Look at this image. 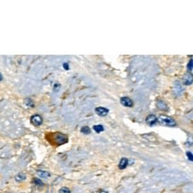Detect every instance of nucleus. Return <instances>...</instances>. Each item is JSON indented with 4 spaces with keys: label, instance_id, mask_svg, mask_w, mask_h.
Here are the masks:
<instances>
[{
    "label": "nucleus",
    "instance_id": "1",
    "mask_svg": "<svg viewBox=\"0 0 193 193\" xmlns=\"http://www.w3.org/2000/svg\"><path fill=\"white\" fill-rule=\"evenodd\" d=\"M46 139L53 146H59L68 142V138L64 134L59 132L50 133L46 135Z\"/></svg>",
    "mask_w": 193,
    "mask_h": 193
},
{
    "label": "nucleus",
    "instance_id": "2",
    "mask_svg": "<svg viewBox=\"0 0 193 193\" xmlns=\"http://www.w3.org/2000/svg\"><path fill=\"white\" fill-rule=\"evenodd\" d=\"M157 120L162 125L169 126V127H174L176 124V122H175L173 118L167 115H160L159 117L157 118Z\"/></svg>",
    "mask_w": 193,
    "mask_h": 193
},
{
    "label": "nucleus",
    "instance_id": "3",
    "mask_svg": "<svg viewBox=\"0 0 193 193\" xmlns=\"http://www.w3.org/2000/svg\"><path fill=\"white\" fill-rule=\"evenodd\" d=\"M30 120L31 122L32 123V124L34 125L35 126H40L43 122L42 118H41V117H40V115H33L32 117H31Z\"/></svg>",
    "mask_w": 193,
    "mask_h": 193
},
{
    "label": "nucleus",
    "instance_id": "4",
    "mask_svg": "<svg viewBox=\"0 0 193 193\" xmlns=\"http://www.w3.org/2000/svg\"><path fill=\"white\" fill-rule=\"evenodd\" d=\"M146 121V123L148 124L149 126H153L154 125L156 124L157 122H158V120H157V118L155 115H149L148 117H147Z\"/></svg>",
    "mask_w": 193,
    "mask_h": 193
},
{
    "label": "nucleus",
    "instance_id": "5",
    "mask_svg": "<svg viewBox=\"0 0 193 193\" xmlns=\"http://www.w3.org/2000/svg\"><path fill=\"white\" fill-rule=\"evenodd\" d=\"M120 103L126 107H132L133 102L132 100L127 97H124L120 99Z\"/></svg>",
    "mask_w": 193,
    "mask_h": 193
},
{
    "label": "nucleus",
    "instance_id": "6",
    "mask_svg": "<svg viewBox=\"0 0 193 193\" xmlns=\"http://www.w3.org/2000/svg\"><path fill=\"white\" fill-rule=\"evenodd\" d=\"M95 112L97 115H99L100 117H105L109 112L107 108L103 107H98L95 108Z\"/></svg>",
    "mask_w": 193,
    "mask_h": 193
},
{
    "label": "nucleus",
    "instance_id": "7",
    "mask_svg": "<svg viewBox=\"0 0 193 193\" xmlns=\"http://www.w3.org/2000/svg\"><path fill=\"white\" fill-rule=\"evenodd\" d=\"M184 84L186 85H190L192 82V74L190 73H187L184 76Z\"/></svg>",
    "mask_w": 193,
    "mask_h": 193
},
{
    "label": "nucleus",
    "instance_id": "8",
    "mask_svg": "<svg viewBox=\"0 0 193 193\" xmlns=\"http://www.w3.org/2000/svg\"><path fill=\"white\" fill-rule=\"evenodd\" d=\"M128 160L126 158H122L120 160V161L119 162V164H118V168L122 170L126 169V167L128 166Z\"/></svg>",
    "mask_w": 193,
    "mask_h": 193
},
{
    "label": "nucleus",
    "instance_id": "9",
    "mask_svg": "<svg viewBox=\"0 0 193 193\" xmlns=\"http://www.w3.org/2000/svg\"><path fill=\"white\" fill-rule=\"evenodd\" d=\"M157 107H158L160 110H162L164 111H166L168 110V107H167V104L161 100H160L158 102H157Z\"/></svg>",
    "mask_w": 193,
    "mask_h": 193
},
{
    "label": "nucleus",
    "instance_id": "10",
    "mask_svg": "<svg viewBox=\"0 0 193 193\" xmlns=\"http://www.w3.org/2000/svg\"><path fill=\"white\" fill-rule=\"evenodd\" d=\"M37 173L39 176H40L41 178H48L50 176V174L49 173V172H46V171H41V170H38Z\"/></svg>",
    "mask_w": 193,
    "mask_h": 193
},
{
    "label": "nucleus",
    "instance_id": "11",
    "mask_svg": "<svg viewBox=\"0 0 193 193\" xmlns=\"http://www.w3.org/2000/svg\"><path fill=\"white\" fill-rule=\"evenodd\" d=\"M93 130L96 131L97 133H100L104 131V128L102 125H96L93 126Z\"/></svg>",
    "mask_w": 193,
    "mask_h": 193
},
{
    "label": "nucleus",
    "instance_id": "12",
    "mask_svg": "<svg viewBox=\"0 0 193 193\" xmlns=\"http://www.w3.org/2000/svg\"><path fill=\"white\" fill-rule=\"evenodd\" d=\"M81 132L83 133L84 134H86V135H87V134H89L91 133V130H90V128L88 126H84V127L81 128Z\"/></svg>",
    "mask_w": 193,
    "mask_h": 193
},
{
    "label": "nucleus",
    "instance_id": "13",
    "mask_svg": "<svg viewBox=\"0 0 193 193\" xmlns=\"http://www.w3.org/2000/svg\"><path fill=\"white\" fill-rule=\"evenodd\" d=\"M33 183H34V184L38 185V186H43L44 185L43 182L39 178H34L33 179Z\"/></svg>",
    "mask_w": 193,
    "mask_h": 193
},
{
    "label": "nucleus",
    "instance_id": "14",
    "mask_svg": "<svg viewBox=\"0 0 193 193\" xmlns=\"http://www.w3.org/2000/svg\"><path fill=\"white\" fill-rule=\"evenodd\" d=\"M59 193H71L70 190L67 187H62L59 190Z\"/></svg>",
    "mask_w": 193,
    "mask_h": 193
},
{
    "label": "nucleus",
    "instance_id": "15",
    "mask_svg": "<svg viewBox=\"0 0 193 193\" xmlns=\"http://www.w3.org/2000/svg\"><path fill=\"white\" fill-rule=\"evenodd\" d=\"M186 154H187V156L188 158H189V160L192 162V160H193V159H192V154L191 153H190V152H189V151H187Z\"/></svg>",
    "mask_w": 193,
    "mask_h": 193
},
{
    "label": "nucleus",
    "instance_id": "16",
    "mask_svg": "<svg viewBox=\"0 0 193 193\" xmlns=\"http://www.w3.org/2000/svg\"><path fill=\"white\" fill-rule=\"evenodd\" d=\"M188 69H189V70H192V59L190 61L189 64H188Z\"/></svg>",
    "mask_w": 193,
    "mask_h": 193
},
{
    "label": "nucleus",
    "instance_id": "17",
    "mask_svg": "<svg viewBox=\"0 0 193 193\" xmlns=\"http://www.w3.org/2000/svg\"><path fill=\"white\" fill-rule=\"evenodd\" d=\"M100 193H108V192L106 191H104V190H102V191L100 192Z\"/></svg>",
    "mask_w": 193,
    "mask_h": 193
},
{
    "label": "nucleus",
    "instance_id": "18",
    "mask_svg": "<svg viewBox=\"0 0 193 193\" xmlns=\"http://www.w3.org/2000/svg\"><path fill=\"white\" fill-rule=\"evenodd\" d=\"M66 64H64V67H66ZM66 69H68V66H67V68H66Z\"/></svg>",
    "mask_w": 193,
    "mask_h": 193
},
{
    "label": "nucleus",
    "instance_id": "19",
    "mask_svg": "<svg viewBox=\"0 0 193 193\" xmlns=\"http://www.w3.org/2000/svg\"><path fill=\"white\" fill-rule=\"evenodd\" d=\"M2 78H3V77H2L1 74L0 73V81H1V80H2Z\"/></svg>",
    "mask_w": 193,
    "mask_h": 193
}]
</instances>
